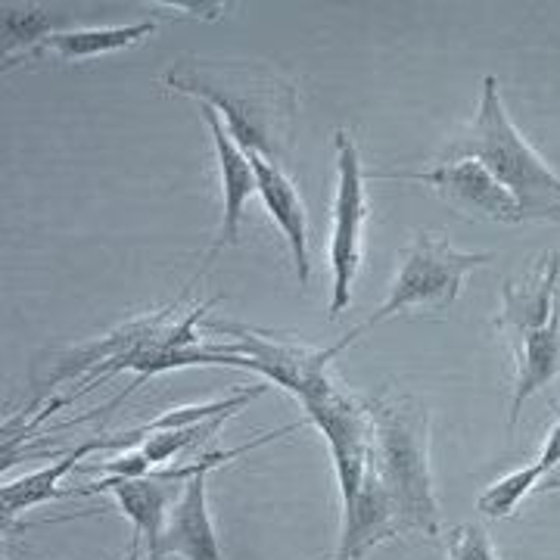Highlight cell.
Here are the masks:
<instances>
[{"label": "cell", "mask_w": 560, "mask_h": 560, "mask_svg": "<svg viewBox=\"0 0 560 560\" xmlns=\"http://www.w3.org/2000/svg\"><path fill=\"white\" fill-rule=\"evenodd\" d=\"M162 84L209 103L243 153H259L275 165L290 160L296 135V88L275 69L256 62H221L180 57Z\"/></svg>", "instance_id": "obj_1"}, {"label": "cell", "mask_w": 560, "mask_h": 560, "mask_svg": "<svg viewBox=\"0 0 560 560\" xmlns=\"http://www.w3.org/2000/svg\"><path fill=\"white\" fill-rule=\"evenodd\" d=\"M374 420V464L401 533L440 536V504L430 477V415L415 396L364 399Z\"/></svg>", "instance_id": "obj_2"}, {"label": "cell", "mask_w": 560, "mask_h": 560, "mask_svg": "<svg viewBox=\"0 0 560 560\" xmlns=\"http://www.w3.org/2000/svg\"><path fill=\"white\" fill-rule=\"evenodd\" d=\"M477 160L517 200L523 221H560V178L521 138L504 113L499 81H482L477 119L440 153V162Z\"/></svg>", "instance_id": "obj_3"}, {"label": "cell", "mask_w": 560, "mask_h": 560, "mask_svg": "<svg viewBox=\"0 0 560 560\" xmlns=\"http://www.w3.org/2000/svg\"><path fill=\"white\" fill-rule=\"evenodd\" d=\"M495 259L492 253H460L452 246L448 234H418L415 243L401 253L399 271L389 287V296L374 308V315L355 327L349 337H342L334 349L342 352L349 342H355L361 334L377 327L381 320L393 318L408 308H436L448 312L458 302L464 280L470 271Z\"/></svg>", "instance_id": "obj_4"}, {"label": "cell", "mask_w": 560, "mask_h": 560, "mask_svg": "<svg viewBox=\"0 0 560 560\" xmlns=\"http://www.w3.org/2000/svg\"><path fill=\"white\" fill-rule=\"evenodd\" d=\"M305 418L312 420L324 433V440L330 445L334 455V470L340 480L342 495V514H349L355 508L364 482V470L371 460V448H374V420L371 411L361 399L352 393H346L340 383L327 374L324 381L308 389L300 399Z\"/></svg>", "instance_id": "obj_5"}, {"label": "cell", "mask_w": 560, "mask_h": 560, "mask_svg": "<svg viewBox=\"0 0 560 560\" xmlns=\"http://www.w3.org/2000/svg\"><path fill=\"white\" fill-rule=\"evenodd\" d=\"M206 330L219 337H234V342H212V346L228 355H246V371H256L268 383H278L296 401L327 377V361L340 355L334 346L308 349L300 342L275 340L256 327L234 320H206Z\"/></svg>", "instance_id": "obj_6"}, {"label": "cell", "mask_w": 560, "mask_h": 560, "mask_svg": "<svg viewBox=\"0 0 560 560\" xmlns=\"http://www.w3.org/2000/svg\"><path fill=\"white\" fill-rule=\"evenodd\" d=\"M337 200H334V231H330V268H334V293H330V318L349 308L352 283L361 268V237L368 221V194L364 172L355 140L349 131H337Z\"/></svg>", "instance_id": "obj_7"}, {"label": "cell", "mask_w": 560, "mask_h": 560, "mask_svg": "<svg viewBox=\"0 0 560 560\" xmlns=\"http://www.w3.org/2000/svg\"><path fill=\"white\" fill-rule=\"evenodd\" d=\"M371 178L389 180H420L436 190L445 206H452L464 219L501 221V224H521L517 200L492 178L477 160L440 162L430 172H374Z\"/></svg>", "instance_id": "obj_8"}, {"label": "cell", "mask_w": 560, "mask_h": 560, "mask_svg": "<svg viewBox=\"0 0 560 560\" xmlns=\"http://www.w3.org/2000/svg\"><path fill=\"white\" fill-rule=\"evenodd\" d=\"M200 119L206 121L209 135H212V143H215V153H219V168H221V200H224V209H221V228H219V241L215 246L206 253V261L197 271V278L190 280V287L209 271V265L219 259L221 253L228 246H234L237 237H241V219H243V206L253 194H259V184H256V172H253V162L237 147V140L228 135L221 116L209 106V103H200ZM187 287V290H190Z\"/></svg>", "instance_id": "obj_9"}, {"label": "cell", "mask_w": 560, "mask_h": 560, "mask_svg": "<svg viewBox=\"0 0 560 560\" xmlns=\"http://www.w3.org/2000/svg\"><path fill=\"white\" fill-rule=\"evenodd\" d=\"M560 293V253H548L536 268L521 280L504 283V312L499 327L508 334L511 349L517 352L523 340L548 324Z\"/></svg>", "instance_id": "obj_10"}, {"label": "cell", "mask_w": 560, "mask_h": 560, "mask_svg": "<svg viewBox=\"0 0 560 560\" xmlns=\"http://www.w3.org/2000/svg\"><path fill=\"white\" fill-rule=\"evenodd\" d=\"M401 536L396 511L389 492L383 486L377 464H374V448H371V460L364 470V482H361L359 501L349 514H342V539L337 548L334 560H361L374 545Z\"/></svg>", "instance_id": "obj_11"}, {"label": "cell", "mask_w": 560, "mask_h": 560, "mask_svg": "<svg viewBox=\"0 0 560 560\" xmlns=\"http://www.w3.org/2000/svg\"><path fill=\"white\" fill-rule=\"evenodd\" d=\"M246 156L253 162L261 202H265L268 215L278 221L280 234L287 237V246H290L293 261H296L300 283L305 287L308 275H312V261H308V215H305L300 190L293 187V180L287 178V172L280 165L265 160L259 153H246Z\"/></svg>", "instance_id": "obj_12"}, {"label": "cell", "mask_w": 560, "mask_h": 560, "mask_svg": "<svg viewBox=\"0 0 560 560\" xmlns=\"http://www.w3.org/2000/svg\"><path fill=\"white\" fill-rule=\"evenodd\" d=\"M206 477H209V470L190 477L180 499L175 501L168 523H165V533H162V558L178 555L184 560H224L219 539H215L212 514H209Z\"/></svg>", "instance_id": "obj_13"}, {"label": "cell", "mask_w": 560, "mask_h": 560, "mask_svg": "<svg viewBox=\"0 0 560 560\" xmlns=\"http://www.w3.org/2000/svg\"><path fill=\"white\" fill-rule=\"evenodd\" d=\"M103 448H113V436L81 442V445L69 448L66 455H60L54 464L40 467L35 474L20 477V480L13 482H3V486H0L3 517L10 521V517H20L25 511L38 508V504H47V501L72 499V489H62L60 486L62 477H66L69 470H75L81 458H88V455H94V452H103Z\"/></svg>", "instance_id": "obj_14"}, {"label": "cell", "mask_w": 560, "mask_h": 560, "mask_svg": "<svg viewBox=\"0 0 560 560\" xmlns=\"http://www.w3.org/2000/svg\"><path fill=\"white\" fill-rule=\"evenodd\" d=\"M521 359V374H517V386H514V399H511V418H508V430L517 427L523 401L536 396L541 386L560 377V293L555 302V312L545 327L533 330L523 346L517 349Z\"/></svg>", "instance_id": "obj_15"}, {"label": "cell", "mask_w": 560, "mask_h": 560, "mask_svg": "<svg viewBox=\"0 0 560 560\" xmlns=\"http://www.w3.org/2000/svg\"><path fill=\"white\" fill-rule=\"evenodd\" d=\"M160 25L153 20L135 22V25H109V28H69V32H57L44 40L40 50H57L66 60H91V57H103L121 47H131L147 35H153Z\"/></svg>", "instance_id": "obj_16"}, {"label": "cell", "mask_w": 560, "mask_h": 560, "mask_svg": "<svg viewBox=\"0 0 560 560\" xmlns=\"http://www.w3.org/2000/svg\"><path fill=\"white\" fill-rule=\"evenodd\" d=\"M69 16L44 13L35 3H3V60L13 62L28 47V57L38 54V47L57 32H69Z\"/></svg>", "instance_id": "obj_17"}, {"label": "cell", "mask_w": 560, "mask_h": 560, "mask_svg": "<svg viewBox=\"0 0 560 560\" xmlns=\"http://www.w3.org/2000/svg\"><path fill=\"white\" fill-rule=\"evenodd\" d=\"M545 474H548V467H545L541 460L523 467L517 474H508V477H501L495 486H489V489L482 492L477 508H480L486 517H492V521L511 517V514L517 511V504H521L529 492H536V486H539Z\"/></svg>", "instance_id": "obj_18"}, {"label": "cell", "mask_w": 560, "mask_h": 560, "mask_svg": "<svg viewBox=\"0 0 560 560\" xmlns=\"http://www.w3.org/2000/svg\"><path fill=\"white\" fill-rule=\"evenodd\" d=\"M448 560H495V551H492V541L486 539L480 526L467 523V526H458L452 529L448 536Z\"/></svg>", "instance_id": "obj_19"}, {"label": "cell", "mask_w": 560, "mask_h": 560, "mask_svg": "<svg viewBox=\"0 0 560 560\" xmlns=\"http://www.w3.org/2000/svg\"><path fill=\"white\" fill-rule=\"evenodd\" d=\"M153 10H184L187 16H200V20H219L224 3H153Z\"/></svg>", "instance_id": "obj_20"}, {"label": "cell", "mask_w": 560, "mask_h": 560, "mask_svg": "<svg viewBox=\"0 0 560 560\" xmlns=\"http://www.w3.org/2000/svg\"><path fill=\"white\" fill-rule=\"evenodd\" d=\"M539 460L548 467V470L560 464V420L551 427V433H548V440H545V448H541Z\"/></svg>", "instance_id": "obj_21"}, {"label": "cell", "mask_w": 560, "mask_h": 560, "mask_svg": "<svg viewBox=\"0 0 560 560\" xmlns=\"http://www.w3.org/2000/svg\"><path fill=\"white\" fill-rule=\"evenodd\" d=\"M536 492H560V464L558 467H551V470L541 477V482L536 486Z\"/></svg>", "instance_id": "obj_22"}]
</instances>
